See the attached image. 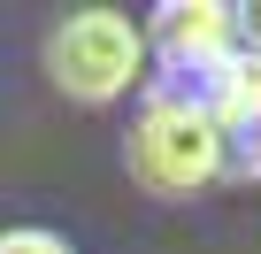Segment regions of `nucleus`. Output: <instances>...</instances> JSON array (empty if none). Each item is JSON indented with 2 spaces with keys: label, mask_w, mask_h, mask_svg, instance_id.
<instances>
[{
  "label": "nucleus",
  "mask_w": 261,
  "mask_h": 254,
  "mask_svg": "<svg viewBox=\"0 0 261 254\" xmlns=\"http://www.w3.org/2000/svg\"><path fill=\"white\" fill-rule=\"evenodd\" d=\"M123 170H130V185H139L146 200H192V193H207L223 177V139H215L207 108L192 93L146 77V100H139V116H130V131H123Z\"/></svg>",
  "instance_id": "nucleus-1"
},
{
  "label": "nucleus",
  "mask_w": 261,
  "mask_h": 254,
  "mask_svg": "<svg viewBox=\"0 0 261 254\" xmlns=\"http://www.w3.org/2000/svg\"><path fill=\"white\" fill-rule=\"evenodd\" d=\"M46 77L77 108H115L146 85V31L123 8H69L46 31Z\"/></svg>",
  "instance_id": "nucleus-2"
},
{
  "label": "nucleus",
  "mask_w": 261,
  "mask_h": 254,
  "mask_svg": "<svg viewBox=\"0 0 261 254\" xmlns=\"http://www.w3.org/2000/svg\"><path fill=\"white\" fill-rule=\"evenodd\" d=\"M139 31H146V70H162L154 85H177V93L207 85L238 54V8L230 0H162Z\"/></svg>",
  "instance_id": "nucleus-3"
},
{
  "label": "nucleus",
  "mask_w": 261,
  "mask_h": 254,
  "mask_svg": "<svg viewBox=\"0 0 261 254\" xmlns=\"http://www.w3.org/2000/svg\"><path fill=\"white\" fill-rule=\"evenodd\" d=\"M192 100L207 108L215 139H223V131H238V123H253V116H261V62H253V54H230L207 85H192Z\"/></svg>",
  "instance_id": "nucleus-4"
},
{
  "label": "nucleus",
  "mask_w": 261,
  "mask_h": 254,
  "mask_svg": "<svg viewBox=\"0 0 261 254\" xmlns=\"http://www.w3.org/2000/svg\"><path fill=\"white\" fill-rule=\"evenodd\" d=\"M223 177L261 185V116H253V123H238V131H223Z\"/></svg>",
  "instance_id": "nucleus-5"
},
{
  "label": "nucleus",
  "mask_w": 261,
  "mask_h": 254,
  "mask_svg": "<svg viewBox=\"0 0 261 254\" xmlns=\"http://www.w3.org/2000/svg\"><path fill=\"white\" fill-rule=\"evenodd\" d=\"M0 254H77L54 223H8L0 231Z\"/></svg>",
  "instance_id": "nucleus-6"
},
{
  "label": "nucleus",
  "mask_w": 261,
  "mask_h": 254,
  "mask_svg": "<svg viewBox=\"0 0 261 254\" xmlns=\"http://www.w3.org/2000/svg\"><path fill=\"white\" fill-rule=\"evenodd\" d=\"M238 54L261 62V0H253V8H238Z\"/></svg>",
  "instance_id": "nucleus-7"
}]
</instances>
